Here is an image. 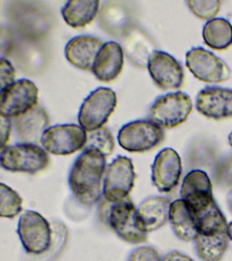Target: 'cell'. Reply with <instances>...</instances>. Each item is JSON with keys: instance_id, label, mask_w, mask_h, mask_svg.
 <instances>
[{"instance_id": "obj_34", "label": "cell", "mask_w": 232, "mask_h": 261, "mask_svg": "<svg viewBox=\"0 0 232 261\" xmlns=\"http://www.w3.org/2000/svg\"><path fill=\"white\" fill-rule=\"evenodd\" d=\"M13 42L12 34L8 29L1 30V58L9 56L13 48Z\"/></svg>"}, {"instance_id": "obj_4", "label": "cell", "mask_w": 232, "mask_h": 261, "mask_svg": "<svg viewBox=\"0 0 232 261\" xmlns=\"http://www.w3.org/2000/svg\"><path fill=\"white\" fill-rule=\"evenodd\" d=\"M9 12L15 30L27 40H39L51 28V14L45 6L37 2H15Z\"/></svg>"}, {"instance_id": "obj_38", "label": "cell", "mask_w": 232, "mask_h": 261, "mask_svg": "<svg viewBox=\"0 0 232 261\" xmlns=\"http://www.w3.org/2000/svg\"><path fill=\"white\" fill-rule=\"evenodd\" d=\"M229 236L230 240L232 241V221L229 224Z\"/></svg>"}, {"instance_id": "obj_15", "label": "cell", "mask_w": 232, "mask_h": 261, "mask_svg": "<svg viewBox=\"0 0 232 261\" xmlns=\"http://www.w3.org/2000/svg\"><path fill=\"white\" fill-rule=\"evenodd\" d=\"M183 167L181 159L174 149H163L152 165V181L161 193H169L178 185Z\"/></svg>"}, {"instance_id": "obj_16", "label": "cell", "mask_w": 232, "mask_h": 261, "mask_svg": "<svg viewBox=\"0 0 232 261\" xmlns=\"http://www.w3.org/2000/svg\"><path fill=\"white\" fill-rule=\"evenodd\" d=\"M197 112L214 120L232 118V89L220 87H205L197 95Z\"/></svg>"}, {"instance_id": "obj_12", "label": "cell", "mask_w": 232, "mask_h": 261, "mask_svg": "<svg viewBox=\"0 0 232 261\" xmlns=\"http://www.w3.org/2000/svg\"><path fill=\"white\" fill-rule=\"evenodd\" d=\"M186 65L196 79L207 83H223L231 75L225 63L202 47H194L187 53Z\"/></svg>"}, {"instance_id": "obj_5", "label": "cell", "mask_w": 232, "mask_h": 261, "mask_svg": "<svg viewBox=\"0 0 232 261\" xmlns=\"http://www.w3.org/2000/svg\"><path fill=\"white\" fill-rule=\"evenodd\" d=\"M17 233L28 254L43 256L51 249L54 230L49 222L38 212L29 210L21 216Z\"/></svg>"}, {"instance_id": "obj_26", "label": "cell", "mask_w": 232, "mask_h": 261, "mask_svg": "<svg viewBox=\"0 0 232 261\" xmlns=\"http://www.w3.org/2000/svg\"><path fill=\"white\" fill-rule=\"evenodd\" d=\"M202 36L205 44L210 48L226 50L232 45V25L225 18H214L203 26Z\"/></svg>"}, {"instance_id": "obj_28", "label": "cell", "mask_w": 232, "mask_h": 261, "mask_svg": "<svg viewBox=\"0 0 232 261\" xmlns=\"http://www.w3.org/2000/svg\"><path fill=\"white\" fill-rule=\"evenodd\" d=\"M0 216L3 218H14L23 210V200L19 194L9 186L2 183Z\"/></svg>"}, {"instance_id": "obj_36", "label": "cell", "mask_w": 232, "mask_h": 261, "mask_svg": "<svg viewBox=\"0 0 232 261\" xmlns=\"http://www.w3.org/2000/svg\"><path fill=\"white\" fill-rule=\"evenodd\" d=\"M162 261H195L191 258L190 257L187 256L182 253L177 252V251H173L165 255L164 258L162 259Z\"/></svg>"}, {"instance_id": "obj_35", "label": "cell", "mask_w": 232, "mask_h": 261, "mask_svg": "<svg viewBox=\"0 0 232 261\" xmlns=\"http://www.w3.org/2000/svg\"><path fill=\"white\" fill-rule=\"evenodd\" d=\"M12 122L10 118L1 115V149L7 146L11 138Z\"/></svg>"}, {"instance_id": "obj_6", "label": "cell", "mask_w": 232, "mask_h": 261, "mask_svg": "<svg viewBox=\"0 0 232 261\" xmlns=\"http://www.w3.org/2000/svg\"><path fill=\"white\" fill-rule=\"evenodd\" d=\"M49 156L39 145L21 143L1 149L0 163L5 170L34 174L48 166Z\"/></svg>"}, {"instance_id": "obj_39", "label": "cell", "mask_w": 232, "mask_h": 261, "mask_svg": "<svg viewBox=\"0 0 232 261\" xmlns=\"http://www.w3.org/2000/svg\"><path fill=\"white\" fill-rule=\"evenodd\" d=\"M228 140H229L230 146L232 147V132L231 134L229 135V137H228Z\"/></svg>"}, {"instance_id": "obj_20", "label": "cell", "mask_w": 232, "mask_h": 261, "mask_svg": "<svg viewBox=\"0 0 232 261\" xmlns=\"http://www.w3.org/2000/svg\"><path fill=\"white\" fill-rule=\"evenodd\" d=\"M104 44L90 36H77L69 41L65 49L69 62L81 69L92 71L93 65Z\"/></svg>"}, {"instance_id": "obj_8", "label": "cell", "mask_w": 232, "mask_h": 261, "mask_svg": "<svg viewBox=\"0 0 232 261\" xmlns=\"http://www.w3.org/2000/svg\"><path fill=\"white\" fill-rule=\"evenodd\" d=\"M117 106V95L113 90L98 88L83 101L79 114V124L87 132L99 129L107 123Z\"/></svg>"}, {"instance_id": "obj_14", "label": "cell", "mask_w": 232, "mask_h": 261, "mask_svg": "<svg viewBox=\"0 0 232 261\" xmlns=\"http://www.w3.org/2000/svg\"><path fill=\"white\" fill-rule=\"evenodd\" d=\"M147 68L154 84L164 91L180 89L184 83L182 65L164 51L156 50L152 53Z\"/></svg>"}, {"instance_id": "obj_23", "label": "cell", "mask_w": 232, "mask_h": 261, "mask_svg": "<svg viewBox=\"0 0 232 261\" xmlns=\"http://www.w3.org/2000/svg\"><path fill=\"white\" fill-rule=\"evenodd\" d=\"M170 220L175 234L180 240L191 242L196 239L200 228V216L183 200H175L171 204Z\"/></svg>"}, {"instance_id": "obj_31", "label": "cell", "mask_w": 232, "mask_h": 261, "mask_svg": "<svg viewBox=\"0 0 232 261\" xmlns=\"http://www.w3.org/2000/svg\"><path fill=\"white\" fill-rule=\"evenodd\" d=\"M187 5L191 11L197 17L201 19L211 20L219 14L221 9V2L217 1H194L189 0Z\"/></svg>"}, {"instance_id": "obj_33", "label": "cell", "mask_w": 232, "mask_h": 261, "mask_svg": "<svg viewBox=\"0 0 232 261\" xmlns=\"http://www.w3.org/2000/svg\"><path fill=\"white\" fill-rule=\"evenodd\" d=\"M1 90L15 83V69L12 63L6 58H1Z\"/></svg>"}, {"instance_id": "obj_32", "label": "cell", "mask_w": 232, "mask_h": 261, "mask_svg": "<svg viewBox=\"0 0 232 261\" xmlns=\"http://www.w3.org/2000/svg\"><path fill=\"white\" fill-rule=\"evenodd\" d=\"M127 261H162L160 254L151 246H141L135 249Z\"/></svg>"}, {"instance_id": "obj_13", "label": "cell", "mask_w": 232, "mask_h": 261, "mask_svg": "<svg viewBox=\"0 0 232 261\" xmlns=\"http://www.w3.org/2000/svg\"><path fill=\"white\" fill-rule=\"evenodd\" d=\"M181 195L182 200L199 216L205 213L215 201L213 186L205 171L193 169L183 179Z\"/></svg>"}, {"instance_id": "obj_24", "label": "cell", "mask_w": 232, "mask_h": 261, "mask_svg": "<svg viewBox=\"0 0 232 261\" xmlns=\"http://www.w3.org/2000/svg\"><path fill=\"white\" fill-rule=\"evenodd\" d=\"M100 2L97 0L69 1L62 10L63 18L72 28H85L91 23L98 14Z\"/></svg>"}, {"instance_id": "obj_21", "label": "cell", "mask_w": 232, "mask_h": 261, "mask_svg": "<svg viewBox=\"0 0 232 261\" xmlns=\"http://www.w3.org/2000/svg\"><path fill=\"white\" fill-rule=\"evenodd\" d=\"M123 63L122 47L115 42H108L101 47L91 71L99 81L110 83L121 73Z\"/></svg>"}, {"instance_id": "obj_19", "label": "cell", "mask_w": 232, "mask_h": 261, "mask_svg": "<svg viewBox=\"0 0 232 261\" xmlns=\"http://www.w3.org/2000/svg\"><path fill=\"white\" fill-rule=\"evenodd\" d=\"M13 124L22 143L38 144L48 128L49 118L44 108L37 106L28 113L14 118Z\"/></svg>"}, {"instance_id": "obj_11", "label": "cell", "mask_w": 232, "mask_h": 261, "mask_svg": "<svg viewBox=\"0 0 232 261\" xmlns=\"http://www.w3.org/2000/svg\"><path fill=\"white\" fill-rule=\"evenodd\" d=\"M87 133L74 124H58L48 128L42 137V146L53 154L66 156L84 148Z\"/></svg>"}, {"instance_id": "obj_27", "label": "cell", "mask_w": 232, "mask_h": 261, "mask_svg": "<svg viewBox=\"0 0 232 261\" xmlns=\"http://www.w3.org/2000/svg\"><path fill=\"white\" fill-rule=\"evenodd\" d=\"M115 149V140L113 135L107 128L101 127L87 133L86 144L83 151H93L107 157Z\"/></svg>"}, {"instance_id": "obj_17", "label": "cell", "mask_w": 232, "mask_h": 261, "mask_svg": "<svg viewBox=\"0 0 232 261\" xmlns=\"http://www.w3.org/2000/svg\"><path fill=\"white\" fill-rule=\"evenodd\" d=\"M172 202L168 198L152 197L144 200L135 214L136 225L140 231L147 232L160 229L170 220Z\"/></svg>"}, {"instance_id": "obj_29", "label": "cell", "mask_w": 232, "mask_h": 261, "mask_svg": "<svg viewBox=\"0 0 232 261\" xmlns=\"http://www.w3.org/2000/svg\"><path fill=\"white\" fill-rule=\"evenodd\" d=\"M29 41V48L27 50L25 46H21L24 50L21 49H18V53H16V57L18 56V61L19 62V65L22 68L25 69L28 72H34V71H39L42 68V65L44 63V57L43 51L39 49L33 44L34 40Z\"/></svg>"}, {"instance_id": "obj_1", "label": "cell", "mask_w": 232, "mask_h": 261, "mask_svg": "<svg viewBox=\"0 0 232 261\" xmlns=\"http://www.w3.org/2000/svg\"><path fill=\"white\" fill-rule=\"evenodd\" d=\"M106 166V157L93 151H83L73 163L68 183L81 205L91 207L100 199Z\"/></svg>"}, {"instance_id": "obj_18", "label": "cell", "mask_w": 232, "mask_h": 261, "mask_svg": "<svg viewBox=\"0 0 232 261\" xmlns=\"http://www.w3.org/2000/svg\"><path fill=\"white\" fill-rule=\"evenodd\" d=\"M135 179L136 173L131 159L118 156L106 170L103 195H128L133 189Z\"/></svg>"}, {"instance_id": "obj_2", "label": "cell", "mask_w": 232, "mask_h": 261, "mask_svg": "<svg viewBox=\"0 0 232 261\" xmlns=\"http://www.w3.org/2000/svg\"><path fill=\"white\" fill-rule=\"evenodd\" d=\"M136 207L130 195H103L98 214L101 222L113 230L120 238L130 244H142L147 240V233L136 225Z\"/></svg>"}, {"instance_id": "obj_7", "label": "cell", "mask_w": 232, "mask_h": 261, "mask_svg": "<svg viewBox=\"0 0 232 261\" xmlns=\"http://www.w3.org/2000/svg\"><path fill=\"white\" fill-rule=\"evenodd\" d=\"M193 110V102L181 91L160 96L150 108L148 118L165 128L176 127L186 121Z\"/></svg>"}, {"instance_id": "obj_9", "label": "cell", "mask_w": 232, "mask_h": 261, "mask_svg": "<svg viewBox=\"0 0 232 261\" xmlns=\"http://www.w3.org/2000/svg\"><path fill=\"white\" fill-rule=\"evenodd\" d=\"M118 142L130 152H144L162 144L164 130L150 120H138L122 126L118 134Z\"/></svg>"}, {"instance_id": "obj_3", "label": "cell", "mask_w": 232, "mask_h": 261, "mask_svg": "<svg viewBox=\"0 0 232 261\" xmlns=\"http://www.w3.org/2000/svg\"><path fill=\"white\" fill-rule=\"evenodd\" d=\"M229 224L215 201L200 216V228L195 240V251L203 261H220L229 243Z\"/></svg>"}, {"instance_id": "obj_30", "label": "cell", "mask_w": 232, "mask_h": 261, "mask_svg": "<svg viewBox=\"0 0 232 261\" xmlns=\"http://www.w3.org/2000/svg\"><path fill=\"white\" fill-rule=\"evenodd\" d=\"M213 177L217 185L232 189V153L215 163Z\"/></svg>"}, {"instance_id": "obj_10", "label": "cell", "mask_w": 232, "mask_h": 261, "mask_svg": "<svg viewBox=\"0 0 232 261\" xmlns=\"http://www.w3.org/2000/svg\"><path fill=\"white\" fill-rule=\"evenodd\" d=\"M39 91L35 84L27 79L19 80L1 90V115L17 118L37 106Z\"/></svg>"}, {"instance_id": "obj_37", "label": "cell", "mask_w": 232, "mask_h": 261, "mask_svg": "<svg viewBox=\"0 0 232 261\" xmlns=\"http://www.w3.org/2000/svg\"><path fill=\"white\" fill-rule=\"evenodd\" d=\"M227 203L230 210L232 212V191L230 193L227 198Z\"/></svg>"}, {"instance_id": "obj_25", "label": "cell", "mask_w": 232, "mask_h": 261, "mask_svg": "<svg viewBox=\"0 0 232 261\" xmlns=\"http://www.w3.org/2000/svg\"><path fill=\"white\" fill-rule=\"evenodd\" d=\"M101 23L110 34L120 35L130 28L131 14L128 6L121 2H110L102 8Z\"/></svg>"}, {"instance_id": "obj_22", "label": "cell", "mask_w": 232, "mask_h": 261, "mask_svg": "<svg viewBox=\"0 0 232 261\" xmlns=\"http://www.w3.org/2000/svg\"><path fill=\"white\" fill-rule=\"evenodd\" d=\"M122 45L128 58L140 67H147L148 61L156 45L152 39L141 29L130 26L121 36Z\"/></svg>"}]
</instances>
